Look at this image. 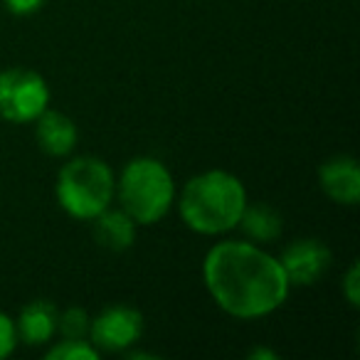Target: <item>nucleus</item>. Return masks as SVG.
Here are the masks:
<instances>
[{"mask_svg": "<svg viewBox=\"0 0 360 360\" xmlns=\"http://www.w3.org/2000/svg\"><path fill=\"white\" fill-rule=\"evenodd\" d=\"M89 314L79 306H72L57 316V330L62 333V338H89Z\"/></svg>", "mask_w": 360, "mask_h": 360, "instance_id": "4468645a", "label": "nucleus"}, {"mask_svg": "<svg viewBox=\"0 0 360 360\" xmlns=\"http://www.w3.org/2000/svg\"><path fill=\"white\" fill-rule=\"evenodd\" d=\"M35 139L40 150H45L47 155H55V158H62V155H70L75 150L79 131H77L75 121L62 111L45 109L35 119Z\"/></svg>", "mask_w": 360, "mask_h": 360, "instance_id": "1a4fd4ad", "label": "nucleus"}, {"mask_svg": "<svg viewBox=\"0 0 360 360\" xmlns=\"http://www.w3.org/2000/svg\"><path fill=\"white\" fill-rule=\"evenodd\" d=\"M50 106V86L32 70L13 67L0 72V119L30 124Z\"/></svg>", "mask_w": 360, "mask_h": 360, "instance_id": "39448f33", "label": "nucleus"}, {"mask_svg": "<svg viewBox=\"0 0 360 360\" xmlns=\"http://www.w3.org/2000/svg\"><path fill=\"white\" fill-rule=\"evenodd\" d=\"M3 3L13 15H32L45 6L47 0H3Z\"/></svg>", "mask_w": 360, "mask_h": 360, "instance_id": "f3484780", "label": "nucleus"}, {"mask_svg": "<svg viewBox=\"0 0 360 360\" xmlns=\"http://www.w3.org/2000/svg\"><path fill=\"white\" fill-rule=\"evenodd\" d=\"M245 205V186L227 170H205L191 178L178 202L183 222L200 235H222L235 230Z\"/></svg>", "mask_w": 360, "mask_h": 360, "instance_id": "f03ea898", "label": "nucleus"}, {"mask_svg": "<svg viewBox=\"0 0 360 360\" xmlns=\"http://www.w3.org/2000/svg\"><path fill=\"white\" fill-rule=\"evenodd\" d=\"M57 306L47 299H35L22 306L20 316L15 321L18 340L25 345H45L57 333Z\"/></svg>", "mask_w": 360, "mask_h": 360, "instance_id": "9d476101", "label": "nucleus"}, {"mask_svg": "<svg viewBox=\"0 0 360 360\" xmlns=\"http://www.w3.org/2000/svg\"><path fill=\"white\" fill-rule=\"evenodd\" d=\"M259 358L276 360V353H269V350H264V348H257L255 353H250V360H259Z\"/></svg>", "mask_w": 360, "mask_h": 360, "instance_id": "a211bd4d", "label": "nucleus"}, {"mask_svg": "<svg viewBox=\"0 0 360 360\" xmlns=\"http://www.w3.org/2000/svg\"><path fill=\"white\" fill-rule=\"evenodd\" d=\"M121 210L129 212L136 225H155L175 202V183L170 170L158 158L141 155L126 163L116 180Z\"/></svg>", "mask_w": 360, "mask_h": 360, "instance_id": "7ed1b4c3", "label": "nucleus"}, {"mask_svg": "<svg viewBox=\"0 0 360 360\" xmlns=\"http://www.w3.org/2000/svg\"><path fill=\"white\" fill-rule=\"evenodd\" d=\"M55 193L67 215L77 220H94L114 200L116 178L101 158L79 155L60 168Z\"/></svg>", "mask_w": 360, "mask_h": 360, "instance_id": "20e7f679", "label": "nucleus"}, {"mask_svg": "<svg viewBox=\"0 0 360 360\" xmlns=\"http://www.w3.org/2000/svg\"><path fill=\"white\" fill-rule=\"evenodd\" d=\"M202 279L225 314L245 321L274 314L291 289L279 259L242 240L212 247L202 262Z\"/></svg>", "mask_w": 360, "mask_h": 360, "instance_id": "f257e3e1", "label": "nucleus"}, {"mask_svg": "<svg viewBox=\"0 0 360 360\" xmlns=\"http://www.w3.org/2000/svg\"><path fill=\"white\" fill-rule=\"evenodd\" d=\"M343 294H345V299H348V304L353 306V309H358L360 306V266H358V262H353V264L348 266V271H345Z\"/></svg>", "mask_w": 360, "mask_h": 360, "instance_id": "dca6fc26", "label": "nucleus"}, {"mask_svg": "<svg viewBox=\"0 0 360 360\" xmlns=\"http://www.w3.org/2000/svg\"><path fill=\"white\" fill-rule=\"evenodd\" d=\"M330 262H333V255L328 245L316 237L294 240L291 245H286L279 257V264L291 286H314L330 269Z\"/></svg>", "mask_w": 360, "mask_h": 360, "instance_id": "0eeeda50", "label": "nucleus"}, {"mask_svg": "<svg viewBox=\"0 0 360 360\" xmlns=\"http://www.w3.org/2000/svg\"><path fill=\"white\" fill-rule=\"evenodd\" d=\"M94 240L111 252L131 250L136 242V220L129 212L106 207L94 217Z\"/></svg>", "mask_w": 360, "mask_h": 360, "instance_id": "9b49d317", "label": "nucleus"}, {"mask_svg": "<svg viewBox=\"0 0 360 360\" xmlns=\"http://www.w3.org/2000/svg\"><path fill=\"white\" fill-rule=\"evenodd\" d=\"M319 186L338 205H358L360 165L353 155H333L319 168Z\"/></svg>", "mask_w": 360, "mask_h": 360, "instance_id": "6e6552de", "label": "nucleus"}, {"mask_svg": "<svg viewBox=\"0 0 360 360\" xmlns=\"http://www.w3.org/2000/svg\"><path fill=\"white\" fill-rule=\"evenodd\" d=\"M18 345V330H15V321L8 314L0 311V360L8 358V355L15 350Z\"/></svg>", "mask_w": 360, "mask_h": 360, "instance_id": "2eb2a0df", "label": "nucleus"}, {"mask_svg": "<svg viewBox=\"0 0 360 360\" xmlns=\"http://www.w3.org/2000/svg\"><path fill=\"white\" fill-rule=\"evenodd\" d=\"M143 333V314L134 306H109L91 319L89 340L94 348L106 353H124L139 343Z\"/></svg>", "mask_w": 360, "mask_h": 360, "instance_id": "423d86ee", "label": "nucleus"}, {"mask_svg": "<svg viewBox=\"0 0 360 360\" xmlns=\"http://www.w3.org/2000/svg\"><path fill=\"white\" fill-rule=\"evenodd\" d=\"M47 360H99V350L86 338H65L47 350Z\"/></svg>", "mask_w": 360, "mask_h": 360, "instance_id": "ddd939ff", "label": "nucleus"}, {"mask_svg": "<svg viewBox=\"0 0 360 360\" xmlns=\"http://www.w3.org/2000/svg\"><path fill=\"white\" fill-rule=\"evenodd\" d=\"M237 227H242V232H245L255 245H269V242H274L276 237L281 235L284 220H281L279 210H274V207L266 205V202H252V205L247 202Z\"/></svg>", "mask_w": 360, "mask_h": 360, "instance_id": "f8f14e48", "label": "nucleus"}]
</instances>
